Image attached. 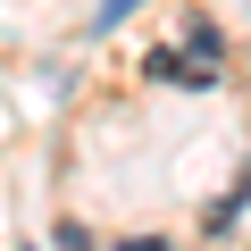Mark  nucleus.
Segmentation results:
<instances>
[{
    "label": "nucleus",
    "instance_id": "1",
    "mask_svg": "<svg viewBox=\"0 0 251 251\" xmlns=\"http://www.w3.org/2000/svg\"><path fill=\"white\" fill-rule=\"evenodd\" d=\"M143 0H100V25H117V17H134Z\"/></svg>",
    "mask_w": 251,
    "mask_h": 251
},
{
    "label": "nucleus",
    "instance_id": "2",
    "mask_svg": "<svg viewBox=\"0 0 251 251\" xmlns=\"http://www.w3.org/2000/svg\"><path fill=\"white\" fill-rule=\"evenodd\" d=\"M59 251H92V234L84 226H59Z\"/></svg>",
    "mask_w": 251,
    "mask_h": 251
},
{
    "label": "nucleus",
    "instance_id": "3",
    "mask_svg": "<svg viewBox=\"0 0 251 251\" xmlns=\"http://www.w3.org/2000/svg\"><path fill=\"white\" fill-rule=\"evenodd\" d=\"M134 251H159V243H134Z\"/></svg>",
    "mask_w": 251,
    "mask_h": 251
}]
</instances>
